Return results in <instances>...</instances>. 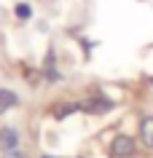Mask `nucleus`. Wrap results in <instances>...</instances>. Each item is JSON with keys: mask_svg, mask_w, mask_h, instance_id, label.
I'll use <instances>...</instances> for the list:
<instances>
[{"mask_svg": "<svg viewBox=\"0 0 153 158\" xmlns=\"http://www.w3.org/2000/svg\"><path fill=\"white\" fill-rule=\"evenodd\" d=\"M110 156L113 158H132V156H134V139L126 137V134L116 137L113 145H110Z\"/></svg>", "mask_w": 153, "mask_h": 158, "instance_id": "obj_1", "label": "nucleus"}, {"mask_svg": "<svg viewBox=\"0 0 153 158\" xmlns=\"http://www.w3.org/2000/svg\"><path fill=\"white\" fill-rule=\"evenodd\" d=\"M0 145L6 148V153H8V150H16V145H19V134L14 131V129H3V131H0Z\"/></svg>", "mask_w": 153, "mask_h": 158, "instance_id": "obj_2", "label": "nucleus"}, {"mask_svg": "<svg viewBox=\"0 0 153 158\" xmlns=\"http://www.w3.org/2000/svg\"><path fill=\"white\" fill-rule=\"evenodd\" d=\"M81 110H86V113H105V110H110V102L108 99H91V102H83Z\"/></svg>", "mask_w": 153, "mask_h": 158, "instance_id": "obj_3", "label": "nucleus"}, {"mask_svg": "<svg viewBox=\"0 0 153 158\" xmlns=\"http://www.w3.org/2000/svg\"><path fill=\"white\" fill-rule=\"evenodd\" d=\"M14 105H16V94L8 91V89H3V91H0V113H6V110L14 107Z\"/></svg>", "mask_w": 153, "mask_h": 158, "instance_id": "obj_4", "label": "nucleus"}, {"mask_svg": "<svg viewBox=\"0 0 153 158\" xmlns=\"http://www.w3.org/2000/svg\"><path fill=\"white\" fill-rule=\"evenodd\" d=\"M140 134H142V142H145V145H148V148H153V118H145V121H142Z\"/></svg>", "mask_w": 153, "mask_h": 158, "instance_id": "obj_5", "label": "nucleus"}, {"mask_svg": "<svg viewBox=\"0 0 153 158\" xmlns=\"http://www.w3.org/2000/svg\"><path fill=\"white\" fill-rule=\"evenodd\" d=\"M73 110H78V105H65V107L57 110V118H65L67 113H73Z\"/></svg>", "mask_w": 153, "mask_h": 158, "instance_id": "obj_6", "label": "nucleus"}, {"mask_svg": "<svg viewBox=\"0 0 153 158\" xmlns=\"http://www.w3.org/2000/svg\"><path fill=\"white\" fill-rule=\"evenodd\" d=\"M16 16H22V19H30V6H16Z\"/></svg>", "mask_w": 153, "mask_h": 158, "instance_id": "obj_7", "label": "nucleus"}]
</instances>
